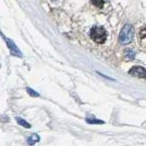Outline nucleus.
<instances>
[{"mask_svg": "<svg viewBox=\"0 0 146 146\" xmlns=\"http://www.w3.org/2000/svg\"><path fill=\"white\" fill-rule=\"evenodd\" d=\"M107 31L102 27H94L89 31V36L91 39L98 43V44H102L106 41L107 38Z\"/></svg>", "mask_w": 146, "mask_h": 146, "instance_id": "nucleus-1", "label": "nucleus"}, {"mask_svg": "<svg viewBox=\"0 0 146 146\" xmlns=\"http://www.w3.org/2000/svg\"><path fill=\"white\" fill-rule=\"evenodd\" d=\"M134 34V29L132 28V26L130 24L125 25L122 28L121 33H120V37H119L120 42L124 45L129 44L132 39Z\"/></svg>", "mask_w": 146, "mask_h": 146, "instance_id": "nucleus-2", "label": "nucleus"}, {"mask_svg": "<svg viewBox=\"0 0 146 146\" xmlns=\"http://www.w3.org/2000/svg\"><path fill=\"white\" fill-rule=\"evenodd\" d=\"M129 73L132 76L137 77V78H141V79L146 78V68L140 66H135L134 68H132Z\"/></svg>", "mask_w": 146, "mask_h": 146, "instance_id": "nucleus-3", "label": "nucleus"}, {"mask_svg": "<svg viewBox=\"0 0 146 146\" xmlns=\"http://www.w3.org/2000/svg\"><path fill=\"white\" fill-rule=\"evenodd\" d=\"M4 39L6 40L7 44V47L9 48V50L11 51L12 55L18 56V57H22V54H21L19 49L15 45V43H14V42H13L12 40H10L9 38H7L6 37H4Z\"/></svg>", "mask_w": 146, "mask_h": 146, "instance_id": "nucleus-4", "label": "nucleus"}, {"mask_svg": "<svg viewBox=\"0 0 146 146\" xmlns=\"http://www.w3.org/2000/svg\"><path fill=\"white\" fill-rule=\"evenodd\" d=\"M138 41L140 45L143 48H146V27L141 28L138 33Z\"/></svg>", "mask_w": 146, "mask_h": 146, "instance_id": "nucleus-5", "label": "nucleus"}, {"mask_svg": "<svg viewBox=\"0 0 146 146\" xmlns=\"http://www.w3.org/2000/svg\"><path fill=\"white\" fill-rule=\"evenodd\" d=\"M16 122H18V123L19 124V125L23 126V127H25V128H30V124H29L28 122H26L25 120L21 119V118H19V117H16Z\"/></svg>", "mask_w": 146, "mask_h": 146, "instance_id": "nucleus-6", "label": "nucleus"}, {"mask_svg": "<svg viewBox=\"0 0 146 146\" xmlns=\"http://www.w3.org/2000/svg\"><path fill=\"white\" fill-rule=\"evenodd\" d=\"M39 141V137H38L37 134H34V135H32L30 138H28V143L30 144V145H33L35 143H37V141Z\"/></svg>", "mask_w": 146, "mask_h": 146, "instance_id": "nucleus-7", "label": "nucleus"}, {"mask_svg": "<svg viewBox=\"0 0 146 146\" xmlns=\"http://www.w3.org/2000/svg\"><path fill=\"white\" fill-rule=\"evenodd\" d=\"M125 56H126L127 59H134V57H135V53H134V51L132 50V49H126L125 50Z\"/></svg>", "mask_w": 146, "mask_h": 146, "instance_id": "nucleus-8", "label": "nucleus"}, {"mask_svg": "<svg viewBox=\"0 0 146 146\" xmlns=\"http://www.w3.org/2000/svg\"><path fill=\"white\" fill-rule=\"evenodd\" d=\"M27 91L29 93V95H31L33 97H37L38 96V93L36 92V91H34L31 88H27Z\"/></svg>", "mask_w": 146, "mask_h": 146, "instance_id": "nucleus-9", "label": "nucleus"}, {"mask_svg": "<svg viewBox=\"0 0 146 146\" xmlns=\"http://www.w3.org/2000/svg\"><path fill=\"white\" fill-rule=\"evenodd\" d=\"M87 121H88L89 122H91V123H94V122L102 123V122H101V121H99V120H89V119H87Z\"/></svg>", "mask_w": 146, "mask_h": 146, "instance_id": "nucleus-10", "label": "nucleus"}, {"mask_svg": "<svg viewBox=\"0 0 146 146\" xmlns=\"http://www.w3.org/2000/svg\"><path fill=\"white\" fill-rule=\"evenodd\" d=\"M92 3L94 4V5H97L99 7H101V6L103 5V2H101H101H97V1H95V2H92Z\"/></svg>", "mask_w": 146, "mask_h": 146, "instance_id": "nucleus-11", "label": "nucleus"}]
</instances>
